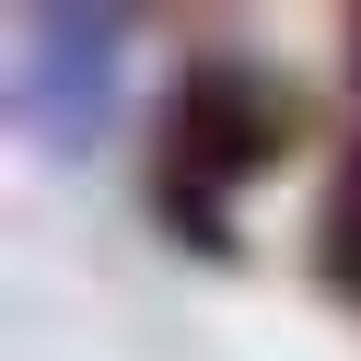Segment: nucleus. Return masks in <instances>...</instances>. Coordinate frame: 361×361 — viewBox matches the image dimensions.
<instances>
[{
	"instance_id": "4",
	"label": "nucleus",
	"mask_w": 361,
	"mask_h": 361,
	"mask_svg": "<svg viewBox=\"0 0 361 361\" xmlns=\"http://www.w3.org/2000/svg\"><path fill=\"white\" fill-rule=\"evenodd\" d=\"M350 82H361V12H350Z\"/></svg>"
},
{
	"instance_id": "3",
	"label": "nucleus",
	"mask_w": 361,
	"mask_h": 361,
	"mask_svg": "<svg viewBox=\"0 0 361 361\" xmlns=\"http://www.w3.org/2000/svg\"><path fill=\"white\" fill-rule=\"evenodd\" d=\"M314 268H326V291H350V303H361V152L338 164L326 210H314Z\"/></svg>"
},
{
	"instance_id": "2",
	"label": "nucleus",
	"mask_w": 361,
	"mask_h": 361,
	"mask_svg": "<svg viewBox=\"0 0 361 361\" xmlns=\"http://www.w3.org/2000/svg\"><path fill=\"white\" fill-rule=\"evenodd\" d=\"M12 105H24V140L35 152H94L105 105H117V59H128V12H71V0H35L12 12Z\"/></svg>"
},
{
	"instance_id": "1",
	"label": "nucleus",
	"mask_w": 361,
	"mask_h": 361,
	"mask_svg": "<svg viewBox=\"0 0 361 361\" xmlns=\"http://www.w3.org/2000/svg\"><path fill=\"white\" fill-rule=\"evenodd\" d=\"M280 152H291V94L280 82L257 59H187V82L164 105V210L198 245H221L210 187H257Z\"/></svg>"
}]
</instances>
